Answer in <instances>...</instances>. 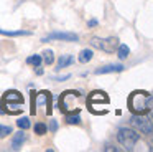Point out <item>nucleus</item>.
<instances>
[{
  "label": "nucleus",
  "mask_w": 153,
  "mask_h": 152,
  "mask_svg": "<svg viewBox=\"0 0 153 152\" xmlns=\"http://www.w3.org/2000/svg\"><path fill=\"white\" fill-rule=\"evenodd\" d=\"M92 56H94L92 50H87V48H86V50H82V51L79 53V61L86 65V63H89L91 59H92Z\"/></svg>",
  "instance_id": "obj_13"
},
{
  "label": "nucleus",
  "mask_w": 153,
  "mask_h": 152,
  "mask_svg": "<svg viewBox=\"0 0 153 152\" xmlns=\"http://www.w3.org/2000/svg\"><path fill=\"white\" fill-rule=\"evenodd\" d=\"M41 61H43V58H41V55H31V56H28L27 58V63L28 65H31V66H41Z\"/></svg>",
  "instance_id": "obj_14"
},
{
  "label": "nucleus",
  "mask_w": 153,
  "mask_h": 152,
  "mask_svg": "<svg viewBox=\"0 0 153 152\" xmlns=\"http://www.w3.org/2000/svg\"><path fill=\"white\" fill-rule=\"evenodd\" d=\"M50 40H61V41H77L79 36L76 33H69V32H53L48 36H45L41 41H50Z\"/></svg>",
  "instance_id": "obj_7"
},
{
  "label": "nucleus",
  "mask_w": 153,
  "mask_h": 152,
  "mask_svg": "<svg viewBox=\"0 0 153 152\" xmlns=\"http://www.w3.org/2000/svg\"><path fill=\"white\" fill-rule=\"evenodd\" d=\"M91 46L97 50H104L107 53H114L119 48V38L117 36H109V38H99V36H92L91 38Z\"/></svg>",
  "instance_id": "obj_4"
},
{
  "label": "nucleus",
  "mask_w": 153,
  "mask_h": 152,
  "mask_svg": "<svg viewBox=\"0 0 153 152\" xmlns=\"http://www.w3.org/2000/svg\"><path fill=\"white\" fill-rule=\"evenodd\" d=\"M104 150H105V152H110V150H119V149L114 147V145H107V147H104Z\"/></svg>",
  "instance_id": "obj_22"
},
{
  "label": "nucleus",
  "mask_w": 153,
  "mask_h": 152,
  "mask_svg": "<svg viewBox=\"0 0 153 152\" xmlns=\"http://www.w3.org/2000/svg\"><path fill=\"white\" fill-rule=\"evenodd\" d=\"M17 126H18L20 129H23V131H25V129H30L31 122H30V119H28V117H20V119L17 121Z\"/></svg>",
  "instance_id": "obj_16"
},
{
  "label": "nucleus",
  "mask_w": 153,
  "mask_h": 152,
  "mask_svg": "<svg viewBox=\"0 0 153 152\" xmlns=\"http://www.w3.org/2000/svg\"><path fill=\"white\" fill-rule=\"evenodd\" d=\"M46 131H48L46 124H43V122H38V124H35V134L43 135V134H46Z\"/></svg>",
  "instance_id": "obj_18"
},
{
  "label": "nucleus",
  "mask_w": 153,
  "mask_h": 152,
  "mask_svg": "<svg viewBox=\"0 0 153 152\" xmlns=\"http://www.w3.org/2000/svg\"><path fill=\"white\" fill-rule=\"evenodd\" d=\"M50 131L51 132H56L58 131V122L54 121V119H51V121H50Z\"/></svg>",
  "instance_id": "obj_21"
},
{
  "label": "nucleus",
  "mask_w": 153,
  "mask_h": 152,
  "mask_svg": "<svg viewBox=\"0 0 153 152\" xmlns=\"http://www.w3.org/2000/svg\"><path fill=\"white\" fill-rule=\"evenodd\" d=\"M25 141H27V134H25L23 129H22V131H18L17 134L13 135V139H12V149H13V150H18V149L23 145Z\"/></svg>",
  "instance_id": "obj_9"
},
{
  "label": "nucleus",
  "mask_w": 153,
  "mask_h": 152,
  "mask_svg": "<svg viewBox=\"0 0 153 152\" xmlns=\"http://www.w3.org/2000/svg\"><path fill=\"white\" fill-rule=\"evenodd\" d=\"M96 102H104V104H107V102H109V96H107L104 91H94V93H91L89 104L92 106V104H96Z\"/></svg>",
  "instance_id": "obj_8"
},
{
  "label": "nucleus",
  "mask_w": 153,
  "mask_h": 152,
  "mask_svg": "<svg viewBox=\"0 0 153 152\" xmlns=\"http://www.w3.org/2000/svg\"><path fill=\"white\" fill-rule=\"evenodd\" d=\"M66 122H68V124H79V122H81V116L77 114V112H76V114H68L66 116Z\"/></svg>",
  "instance_id": "obj_17"
},
{
  "label": "nucleus",
  "mask_w": 153,
  "mask_h": 152,
  "mask_svg": "<svg viewBox=\"0 0 153 152\" xmlns=\"http://www.w3.org/2000/svg\"><path fill=\"white\" fill-rule=\"evenodd\" d=\"M128 53H130V50L127 45H119V58L120 59H125L128 56Z\"/></svg>",
  "instance_id": "obj_19"
},
{
  "label": "nucleus",
  "mask_w": 153,
  "mask_h": 152,
  "mask_svg": "<svg viewBox=\"0 0 153 152\" xmlns=\"http://www.w3.org/2000/svg\"><path fill=\"white\" fill-rule=\"evenodd\" d=\"M36 74H43V69H41L40 66H36Z\"/></svg>",
  "instance_id": "obj_24"
},
{
  "label": "nucleus",
  "mask_w": 153,
  "mask_h": 152,
  "mask_svg": "<svg viewBox=\"0 0 153 152\" xmlns=\"http://www.w3.org/2000/svg\"><path fill=\"white\" fill-rule=\"evenodd\" d=\"M74 63V58L71 55H61V58L58 59V68L56 69H61V68H66V66L73 65Z\"/></svg>",
  "instance_id": "obj_11"
},
{
  "label": "nucleus",
  "mask_w": 153,
  "mask_h": 152,
  "mask_svg": "<svg viewBox=\"0 0 153 152\" xmlns=\"http://www.w3.org/2000/svg\"><path fill=\"white\" fill-rule=\"evenodd\" d=\"M79 101H82V94L79 91H64L59 98V109L64 112H71L74 111V108H79Z\"/></svg>",
  "instance_id": "obj_2"
},
{
  "label": "nucleus",
  "mask_w": 153,
  "mask_h": 152,
  "mask_svg": "<svg viewBox=\"0 0 153 152\" xmlns=\"http://www.w3.org/2000/svg\"><path fill=\"white\" fill-rule=\"evenodd\" d=\"M150 149H152V150H153V141H152V144H150Z\"/></svg>",
  "instance_id": "obj_25"
},
{
  "label": "nucleus",
  "mask_w": 153,
  "mask_h": 152,
  "mask_svg": "<svg viewBox=\"0 0 153 152\" xmlns=\"http://www.w3.org/2000/svg\"><path fill=\"white\" fill-rule=\"evenodd\" d=\"M8 134H12V127H10V126L0 124V137H7Z\"/></svg>",
  "instance_id": "obj_20"
},
{
  "label": "nucleus",
  "mask_w": 153,
  "mask_h": 152,
  "mask_svg": "<svg viewBox=\"0 0 153 152\" xmlns=\"http://www.w3.org/2000/svg\"><path fill=\"white\" fill-rule=\"evenodd\" d=\"M132 122L142 134H146V135L153 134V121L150 117H145L143 114H135L132 119Z\"/></svg>",
  "instance_id": "obj_5"
},
{
  "label": "nucleus",
  "mask_w": 153,
  "mask_h": 152,
  "mask_svg": "<svg viewBox=\"0 0 153 152\" xmlns=\"http://www.w3.org/2000/svg\"><path fill=\"white\" fill-rule=\"evenodd\" d=\"M0 35H5V36H27V35H30V32H25V30H15V32H10V30H2L0 28Z\"/></svg>",
  "instance_id": "obj_12"
},
{
  "label": "nucleus",
  "mask_w": 153,
  "mask_h": 152,
  "mask_svg": "<svg viewBox=\"0 0 153 152\" xmlns=\"http://www.w3.org/2000/svg\"><path fill=\"white\" fill-rule=\"evenodd\" d=\"M152 101L145 91H133L128 98V109L133 114H145L148 111V104Z\"/></svg>",
  "instance_id": "obj_1"
},
{
  "label": "nucleus",
  "mask_w": 153,
  "mask_h": 152,
  "mask_svg": "<svg viewBox=\"0 0 153 152\" xmlns=\"http://www.w3.org/2000/svg\"><path fill=\"white\" fill-rule=\"evenodd\" d=\"M87 25H89V26H96V25H97V22H96V20H91V22L87 23Z\"/></svg>",
  "instance_id": "obj_23"
},
{
  "label": "nucleus",
  "mask_w": 153,
  "mask_h": 152,
  "mask_svg": "<svg viewBox=\"0 0 153 152\" xmlns=\"http://www.w3.org/2000/svg\"><path fill=\"white\" fill-rule=\"evenodd\" d=\"M138 139H140V134H137L133 129H128V127H122L117 132V141H119L127 150H132V149L135 147V144L138 142Z\"/></svg>",
  "instance_id": "obj_3"
},
{
  "label": "nucleus",
  "mask_w": 153,
  "mask_h": 152,
  "mask_svg": "<svg viewBox=\"0 0 153 152\" xmlns=\"http://www.w3.org/2000/svg\"><path fill=\"white\" fill-rule=\"evenodd\" d=\"M123 71V66L122 65H109V66H104V68L96 69V74H105V73H120Z\"/></svg>",
  "instance_id": "obj_10"
},
{
  "label": "nucleus",
  "mask_w": 153,
  "mask_h": 152,
  "mask_svg": "<svg viewBox=\"0 0 153 152\" xmlns=\"http://www.w3.org/2000/svg\"><path fill=\"white\" fill-rule=\"evenodd\" d=\"M4 104L7 106V108H10V109H7L10 114H15V104H23V96H22V93L20 91H15V89H10V91H7L4 94Z\"/></svg>",
  "instance_id": "obj_6"
},
{
  "label": "nucleus",
  "mask_w": 153,
  "mask_h": 152,
  "mask_svg": "<svg viewBox=\"0 0 153 152\" xmlns=\"http://www.w3.org/2000/svg\"><path fill=\"white\" fill-rule=\"evenodd\" d=\"M41 58H43V61L46 63V65H53V61H54V53L51 51V50H45V51L41 53Z\"/></svg>",
  "instance_id": "obj_15"
}]
</instances>
